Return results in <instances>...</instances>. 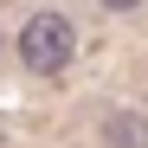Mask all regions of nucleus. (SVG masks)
Here are the masks:
<instances>
[{
	"instance_id": "obj_1",
	"label": "nucleus",
	"mask_w": 148,
	"mask_h": 148,
	"mask_svg": "<svg viewBox=\"0 0 148 148\" xmlns=\"http://www.w3.org/2000/svg\"><path fill=\"white\" fill-rule=\"evenodd\" d=\"M71 52H77V32H71L64 13H32L26 32H19V58H26L32 77H58V71L71 64Z\"/></svg>"
},
{
	"instance_id": "obj_2",
	"label": "nucleus",
	"mask_w": 148,
	"mask_h": 148,
	"mask_svg": "<svg viewBox=\"0 0 148 148\" xmlns=\"http://www.w3.org/2000/svg\"><path fill=\"white\" fill-rule=\"evenodd\" d=\"M103 148H148V116L142 110H116L103 122Z\"/></svg>"
},
{
	"instance_id": "obj_3",
	"label": "nucleus",
	"mask_w": 148,
	"mask_h": 148,
	"mask_svg": "<svg viewBox=\"0 0 148 148\" xmlns=\"http://www.w3.org/2000/svg\"><path fill=\"white\" fill-rule=\"evenodd\" d=\"M103 7H116V13H129V7H142V0H103Z\"/></svg>"
}]
</instances>
